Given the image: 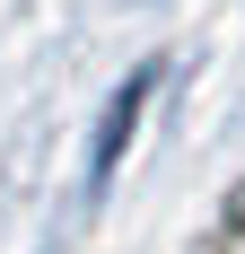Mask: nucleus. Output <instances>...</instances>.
Listing matches in <instances>:
<instances>
[{"instance_id": "nucleus-1", "label": "nucleus", "mask_w": 245, "mask_h": 254, "mask_svg": "<svg viewBox=\"0 0 245 254\" xmlns=\"http://www.w3.org/2000/svg\"><path fill=\"white\" fill-rule=\"evenodd\" d=\"M140 88H149V70H140V79H131V88L114 97V114H105V131H97V184L114 176V158H122V140H131V114H140Z\"/></svg>"}, {"instance_id": "nucleus-2", "label": "nucleus", "mask_w": 245, "mask_h": 254, "mask_svg": "<svg viewBox=\"0 0 245 254\" xmlns=\"http://www.w3.org/2000/svg\"><path fill=\"white\" fill-rule=\"evenodd\" d=\"M228 254H245V219H237V237H228Z\"/></svg>"}]
</instances>
